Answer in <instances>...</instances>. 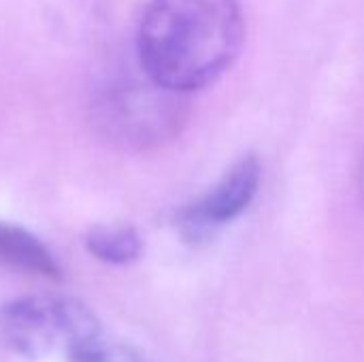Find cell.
Here are the masks:
<instances>
[{"instance_id":"7a4b0ae2","label":"cell","mask_w":364,"mask_h":362,"mask_svg":"<svg viewBox=\"0 0 364 362\" xmlns=\"http://www.w3.org/2000/svg\"><path fill=\"white\" fill-rule=\"evenodd\" d=\"M0 331L11 352L43 361L75 358L102 339V324L81 301L58 294H32L11 301L2 309Z\"/></svg>"},{"instance_id":"6da1fadb","label":"cell","mask_w":364,"mask_h":362,"mask_svg":"<svg viewBox=\"0 0 364 362\" xmlns=\"http://www.w3.org/2000/svg\"><path fill=\"white\" fill-rule=\"evenodd\" d=\"M243 34L239 0H151L139 21V64L151 81L188 94L232 66Z\"/></svg>"},{"instance_id":"5b68a950","label":"cell","mask_w":364,"mask_h":362,"mask_svg":"<svg viewBox=\"0 0 364 362\" xmlns=\"http://www.w3.org/2000/svg\"><path fill=\"white\" fill-rule=\"evenodd\" d=\"M0 262L47 280L60 277V267L51 252L26 228L0 222Z\"/></svg>"},{"instance_id":"3957f363","label":"cell","mask_w":364,"mask_h":362,"mask_svg":"<svg viewBox=\"0 0 364 362\" xmlns=\"http://www.w3.org/2000/svg\"><path fill=\"white\" fill-rule=\"evenodd\" d=\"M186 122L183 94L145 79L111 83L94 102V124L105 141L124 149H154L173 141Z\"/></svg>"},{"instance_id":"ba28073f","label":"cell","mask_w":364,"mask_h":362,"mask_svg":"<svg viewBox=\"0 0 364 362\" xmlns=\"http://www.w3.org/2000/svg\"><path fill=\"white\" fill-rule=\"evenodd\" d=\"M358 188H360V198H363L364 205V156L363 162H360V171H358Z\"/></svg>"},{"instance_id":"52a82bcc","label":"cell","mask_w":364,"mask_h":362,"mask_svg":"<svg viewBox=\"0 0 364 362\" xmlns=\"http://www.w3.org/2000/svg\"><path fill=\"white\" fill-rule=\"evenodd\" d=\"M68 362H151L143 352L126 344H111L105 337Z\"/></svg>"},{"instance_id":"8992f818","label":"cell","mask_w":364,"mask_h":362,"mask_svg":"<svg viewBox=\"0 0 364 362\" xmlns=\"http://www.w3.org/2000/svg\"><path fill=\"white\" fill-rule=\"evenodd\" d=\"M87 252L107 265H130L143 254V239L128 224H98L85 233Z\"/></svg>"},{"instance_id":"277c9868","label":"cell","mask_w":364,"mask_h":362,"mask_svg":"<svg viewBox=\"0 0 364 362\" xmlns=\"http://www.w3.org/2000/svg\"><path fill=\"white\" fill-rule=\"evenodd\" d=\"M260 179L262 166L258 156L247 154L237 160L213 188L177 211L175 222L181 235L196 243L237 220L256 198Z\"/></svg>"}]
</instances>
